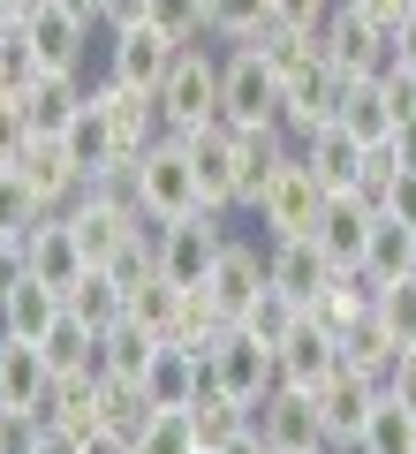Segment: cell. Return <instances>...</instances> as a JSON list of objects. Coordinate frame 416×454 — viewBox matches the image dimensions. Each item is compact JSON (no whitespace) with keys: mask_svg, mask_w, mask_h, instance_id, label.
Instances as JSON below:
<instances>
[{"mask_svg":"<svg viewBox=\"0 0 416 454\" xmlns=\"http://www.w3.org/2000/svg\"><path fill=\"white\" fill-rule=\"evenodd\" d=\"M83 106H91V76H38L31 91H23V114H31L38 137H61Z\"/></svg>","mask_w":416,"mask_h":454,"instance_id":"26","label":"cell"},{"mask_svg":"<svg viewBox=\"0 0 416 454\" xmlns=\"http://www.w3.org/2000/svg\"><path fill=\"white\" fill-rule=\"evenodd\" d=\"M356 273H364L371 288H386V280H416V227L379 212V235H371V250H364V265H356Z\"/></svg>","mask_w":416,"mask_h":454,"instance_id":"29","label":"cell"},{"mask_svg":"<svg viewBox=\"0 0 416 454\" xmlns=\"http://www.w3.org/2000/svg\"><path fill=\"white\" fill-rule=\"evenodd\" d=\"M16 250H23V273L46 280V288H61V295L91 273V258H83V243H76V227H68V212H46V220H38Z\"/></svg>","mask_w":416,"mask_h":454,"instance_id":"13","label":"cell"},{"mask_svg":"<svg viewBox=\"0 0 416 454\" xmlns=\"http://www.w3.org/2000/svg\"><path fill=\"white\" fill-rule=\"evenodd\" d=\"M371 235H379V205H371L364 190H334V197H326V212H318V227H310V243H318L341 273H356V265H364Z\"/></svg>","mask_w":416,"mask_h":454,"instance_id":"11","label":"cell"},{"mask_svg":"<svg viewBox=\"0 0 416 454\" xmlns=\"http://www.w3.org/2000/svg\"><path fill=\"white\" fill-rule=\"evenodd\" d=\"M334 121L356 137V145H386V137H394L386 83H379V76H341V106H334Z\"/></svg>","mask_w":416,"mask_h":454,"instance_id":"24","label":"cell"},{"mask_svg":"<svg viewBox=\"0 0 416 454\" xmlns=\"http://www.w3.org/2000/svg\"><path fill=\"white\" fill-rule=\"evenodd\" d=\"M46 394H53V364L38 340L0 333V409H38L46 417Z\"/></svg>","mask_w":416,"mask_h":454,"instance_id":"19","label":"cell"},{"mask_svg":"<svg viewBox=\"0 0 416 454\" xmlns=\"http://www.w3.org/2000/svg\"><path fill=\"white\" fill-rule=\"evenodd\" d=\"M0 303H8V333H16V340H46L53 325L68 318V295L46 288V280H31V273L8 280V295H0Z\"/></svg>","mask_w":416,"mask_h":454,"instance_id":"23","label":"cell"},{"mask_svg":"<svg viewBox=\"0 0 416 454\" xmlns=\"http://www.w3.org/2000/svg\"><path fill=\"white\" fill-rule=\"evenodd\" d=\"M190 432L205 439V454H235L242 439H250V402H235V394H220V387L205 379L197 402H190Z\"/></svg>","mask_w":416,"mask_h":454,"instance_id":"21","label":"cell"},{"mask_svg":"<svg viewBox=\"0 0 416 454\" xmlns=\"http://www.w3.org/2000/svg\"><path fill=\"white\" fill-rule=\"evenodd\" d=\"M295 152H303V167L318 175V190L334 197V190H364V167H371V145H356L341 121H326V129H310V137H295Z\"/></svg>","mask_w":416,"mask_h":454,"instance_id":"17","label":"cell"},{"mask_svg":"<svg viewBox=\"0 0 416 454\" xmlns=\"http://www.w3.org/2000/svg\"><path fill=\"white\" fill-rule=\"evenodd\" d=\"M272 372H280V387H295V394H318L326 379L341 372V333L334 325H318L303 310V325H295L280 348H272Z\"/></svg>","mask_w":416,"mask_h":454,"instance_id":"15","label":"cell"},{"mask_svg":"<svg viewBox=\"0 0 416 454\" xmlns=\"http://www.w3.org/2000/svg\"><path fill=\"white\" fill-rule=\"evenodd\" d=\"M145 23L160 38H175V46H197V38H205V0H152Z\"/></svg>","mask_w":416,"mask_h":454,"instance_id":"37","label":"cell"},{"mask_svg":"<svg viewBox=\"0 0 416 454\" xmlns=\"http://www.w3.org/2000/svg\"><path fill=\"white\" fill-rule=\"evenodd\" d=\"M334 106H341V68L326 61V53H303V61L280 76V129H288V145L310 137V129H326Z\"/></svg>","mask_w":416,"mask_h":454,"instance_id":"9","label":"cell"},{"mask_svg":"<svg viewBox=\"0 0 416 454\" xmlns=\"http://www.w3.org/2000/svg\"><path fill=\"white\" fill-rule=\"evenodd\" d=\"M68 318L91 325V333H106V325H122V318H129V288L106 273V265H91V273L68 288Z\"/></svg>","mask_w":416,"mask_h":454,"instance_id":"30","label":"cell"},{"mask_svg":"<svg viewBox=\"0 0 416 454\" xmlns=\"http://www.w3.org/2000/svg\"><path fill=\"white\" fill-rule=\"evenodd\" d=\"M197 387H205V356L182 348V340H160V356H152V372H145V387H137V394H145L152 409H190Z\"/></svg>","mask_w":416,"mask_h":454,"instance_id":"20","label":"cell"},{"mask_svg":"<svg viewBox=\"0 0 416 454\" xmlns=\"http://www.w3.org/2000/svg\"><path fill=\"white\" fill-rule=\"evenodd\" d=\"M175 38H160L152 23H137V31H106V46H98V76L114 83H137V91H160L167 68H175Z\"/></svg>","mask_w":416,"mask_h":454,"instance_id":"12","label":"cell"},{"mask_svg":"<svg viewBox=\"0 0 416 454\" xmlns=\"http://www.w3.org/2000/svg\"><path fill=\"white\" fill-rule=\"evenodd\" d=\"M265 273H272V288L288 295V303H303V310H310L326 288H334V273H341V265L326 258V250L310 243V235H288V243H265Z\"/></svg>","mask_w":416,"mask_h":454,"instance_id":"16","label":"cell"},{"mask_svg":"<svg viewBox=\"0 0 416 454\" xmlns=\"http://www.w3.org/2000/svg\"><path fill=\"white\" fill-rule=\"evenodd\" d=\"M310 402H318L326 447H334V454H356V447H364V432H371V417H379V402H386V387H379L371 372H356V364H341Z\"/></svg>","mask_w":416,"mask_h":454,"instance_id":"6","label":"cell"},{"mask_svg":"<svg viewBox=\"0 0 416 454\" xmlns=\"http://www.w3.org/2000/svg\"><path fill=\"white\" fill-rule=\"evenodd\" d=\"M160 121H167V137H197L220 121V46L212 38L175 53V68L160 83Z\"/></svg>","mask_w":416,"mask_h":454,"instance_id":"2","label":"cell"},{"mask_svg":"<svg viewBox=\"0 0 416 454\" xmlns=\"http://www.w3.org/2000/svg\"><path fill=\"white\" fill-rule=\"evenodd\" d=\"M68 16H83V23H98V0H61Z\"/></svg>","mask_w":416,"mask_h":454,"instance_id":"47","label":"cell"},{"mask_svg":"<svg viewBox=\"0 0 416 454\" xmlns=\"http://www.w3.org/2000/svg\"><path fill=\"white\" fill-rule=\"evenodd\" d=\"M182 318H190V288H175V280H160V273L129 288V325H145L152 340H175Z\"/></svg>","mask_w":416,"mask_h":454,"instance_id":"27","label":"cell"},{"mask_svg":"<svg viewBox=\"0 0 416 454\" xmlns=\"http://www.w3.org/2000/svg\"><path fill=\"white\" fill-rule=\"evenodd\" d=\"M152 356H160V340H152L145 325H129V318L98 333V379H106V387H145Z\"/></svg>","mask_w":416,"mask_h":454,"instance_id":"25","label":"cell"},{"mask_svg":"<svg viewBox=\"0 0 416 454\" xmlns=\"http://www.w3.org/2000/svg\"><path fill=\"white\" fill-rule=\"evenodd\" d=\"M334 16H341V0H272V23H280V31H310L318 38Z\"/></svg>","mask_w":416,"mask_h":454,"instance_id":"38","label":"cell"},{"mask_svg":"<svg viewBox=\"0 0 416 454\" xmlns=\"http://www.w3.org/2000/svg\"><path fill=\"white\" fill-rule=\"evenodd\" d=\"M38 454H83V439H68V432H53V424H46V439H38Z\"/></svg>","mask_w":416,"mask_h":454,"instance_id":"46","label":"cell"},{"mask_svg":"<svg viewBox=\"0 0 416 454\" xmlns=\"http://www.w3.org/2000/svg\"><path fill=\"white\" fill-rule=\"evenodd\" d=\"M31 137L38 129H31V114H23V98H0V167H16Z\"/></svg>","mask_w":416,"mask_h":454,"instance_id":"39","label":"cell"},{"mask_svg":"<svg viewBox=\"0 0 416 454\" xmlns=\"http://www.w3.org/2000/svg\"><path fill=\"white\" fill-rule=\"evenodd\" d=\"M371 318L409 348V340H416V280H386V288H371Z\"/></svg>","mask_w":416,"mask_h":454,"instance_id":"33","label":"cell"},{"mask_svg":"<svg viewBox=\"0 0 416 454\" xmlns=\"http://www.w3.org/2000/svg\"><path fill=\"white\" fill-rule=\"evenodd\" d=\"M250 439L265 454H334L326 447V424H318V402L295 387H272L265 402H250Z\"/></svg>","mask_w":416,"mask_h":454,"instance_id":"7","label":"cell"},{"mask_svg":"<svg viewBox=\"0 0 416 454\" xmlns=\"http://www.w3.org/2000/svg\"><path fill=\"white\" fill-rule=\"evenodd\" d=\"M137 454H205V439L190 432V409H160V417L137 432Z\"/></svg>","mask_w":416,"mask_h":454,"instance_id":"34","label":"cell"},{"mask_svg":"<svg viewBox=\"0 0 416 454\" xmlns=\"http://www.w3.org/2000/svg\"><path fill=\"white\" fill-rule=\"evenodd\" d=\"M386 402H401V409L416 417V340H409V348L394 356V379H386Z\"/></svg>","mask_w":416,"mask_h":454,"instance_id":"40","label":"cell"},{"mask_svg":"<svg viewBox=\"0 0 416 454\" xmlns=\"http://www.w3.org/2000/svg\"><path fill=\"white\" fill-rule=\"evenodd\" d=\"M129 167H137L145 220H190V212H205V182H197V160H190L182 137H152Z\"/></svg>","mask_w":416,"mask_h":454,"instance_id":"4","label":"cell"},{"mask_svg":"<svg viewBox=\"0 0 416 454\" xmlns=\"http://www.w3.org/2000/svg\"><path fill=\"white\" fill-rule=\"evenodd\" d=\"M318 212H326V190H318V175L303 167V152H280V167L265 175V190L242 205V220L257 227V243H288V235H310L318 227Z\"/></svg>","mask_w":416,"mask_h":454,"instance_id":"1","label":"cell"},{"mask_svg":"<svg viewBox=\"0 0 416 454\" xmlns=\"http://www.w3.org/2000/svg\"><path fill=\"white\" fill-rule=\"evenodd\" d=\"M318 53L341 68V76H386V68H401V61H394V31L364 23L356 8H341V16L318 31Z\"/></svg>","mask_w":416,"mask_h":454,"instance_id":"14","label":"cell"},{"mask_svg":"<svg viewBox=\"0 0 416 454\" xmlns=\"http://www.w3.org/2000/svg\"><path fill=\"white\" fill-rule=\"evenodd\" d=\"M68 227H76V243H83L91 265H114L129 250V235H137V212H114V205H98V197H76V205H68Z\"/></svg>","mask_w":416,"mask_h":454,"instance_id":"22","label":"cell"},{"mask_svg":"<svg viewBox=\"0 0 416 454\" xmlns=\"http://www.w3.org/2000/svg\"><path fill=\"white\" fill-rule=\"evenodd\" d=\"M265 288H272V273H265V243L235 227V243L220 250V265H212V280H205L197 295H205V303L220 310L227 325H242V310H250V303H257Z\"/></svg>","mask_w":416,"mask_h":454,"instance_id":"10","label":"cell"},{"mask_svg":"<svg viewBox=\"0 0 416 454\" xmlns=\"http://www.w3.org/2000/svg\"><path fill=\"white\" fill-rule=\"evenodd\" d=\"M242 325H250L257 340H272V348H280V340H288L295 325H303V303H288L280 288H265V295H257L250 310H242Z\"/></svg>","mask_w":416,"mask_h":454,"instance_id":"35","label":"cell"},{"mask_svg":"<svg viewBox=\"0 0 416 454\" xmlns=\"http://www.w3.org/2000/svg\"><path fill=\"white\" fill-rule=\"evenodd\" d=\"M220 121L280 129V68L265 61V46H220Z\"/></svg>","mask_w":416,"mask_h":454,"instance_id":"3","label":"cell"},{"mask_svg":"<svg viewBox=\"0 0 416 454\" xmlns=\"http://www.w3.org/2000/svg\"><path fill=\"white\" fill-rule=\"evenodd\" d=\"M61 145H68V160L83 167V182L106 175V167H122V137H114V121H106V106H98V98L61 129Z\"/></svg>","mask_w":416,"mask_h":454,"instance_id":"28","label":"cell"},{"mask_svg":"<svg viewBox=\"0 0 416 454\" xmlns=\"http://www.w3.org/2000/svg\"><path fill=\"white\" fill-rule=\"evenodd\" d=\"M83 454H137V439L106 424V432H91V439H83Z\"/></svg>","mask_w":416,"mask_h":454,"instance_id":"44","label":"cell"},{"mask_svg":"<svg viewBox=\"0 0 416 454\" xmlns=\"http://www.w3.org/2000/svg\"><path fill=\"white\" fill-rule=\"evenodd\" d=\"M341 8H356V16H364V23H379V31H394V23H401V8H409V0H341Z\"/></svg>","mask_w":416,"mask_h":454,"instance_id":"42","label":"cell"},{"mask_svg":"<svg viewBox=\"0 0 416 454\" xmlns=\"http://www.w3.org/2000/svg\"><path fill=\"white\" fill-rule=\"evenodd\" d=\"M46 220V205H38V190L16 175V167H0V243H23L31 227Z\"/></svg>","mask_w":416,"mask_h":454,"instance_id":"32","label":"cell"},{"mask_svg":"<svg viewBox=\"0 0 416 454\" xmlns=\"http://www.w3.org/2000/svg\"><path fill=\"white\" fill-rule=\"evenodd\" d=\"M265 31H272V0H205L212 46H257Z\"/></svg>","mask_w":416,"mask_h":454,"instance_id":"31","label":"cell"},{"mask_svg":"<svg viewBox=\"0 0 416 454\" xmlns=\"http://www.w3.org/2000/svg\"><path fill=\"white\" fill-rule=\"evenodd\" d=\"M205 379L220 394H235V402H265V394L280 387V372H272V340H257L250 325H227V333L205 348Z\"/></svg>","mask_w":416,"mask_h":454,"instance_id":"8","label":"cell"},{"mask_svg":"<svg viewBox=\"0 0 416 454\" xmlns=\"http://www.w3.org/2000/svg\"><path fill=\"white\" fill-rule=\"evenodd\" d=\"M235 243V227H227V212H190V220H160V280H175V288H205L212 265H220V250Z\"/></svg>","mask_w":416,"mask_h":454,"instance_id":"5","label":"cell"},{"mask_svg":"<svg viewBox=\"0 0 416 454\" xmlns=\"http://www.w3.org/2000/svg\"><path fill=\"white\" fill-rule=\"evenodd\" d=\"M16 175L38 190V205H46V212H68V205L83 197V167L68 160L61 137H31V145H23V160H16Z\"/></svg>","mask_w":416,"mask_h":454,"instance_id":"18","label":"cell"},{"mask_svg":"<svg viewBox=\"0 0 416 454\" xmlns=\"http://www.w3.org/2000/svg\"><path fill=\"white\" fill-rule=\"evenodd\" d=\"M394 61H401V68H416V0L401 8V23H394Z\"/></svg>","mask_w":416,"mask_h":454,"instance_id":"43","label":"cell"},{"mask_svg":"<svg viewBox=\"0 0 416 454\" xmlns=\"http://www.w3.org/2000/svg\"><path fill=\"white\" fill-rule=\"evenodd\" d=\"M356 454H416V417L401 402H379V417H371V432H364Z\"/></svg>","mask_w":416,"mask_h":454,"instance_id":"36","label":"cell"},{"mask_svg":"<svg viewBox=\"0 0 416 454\" xmlns=\"http://www.w3.org/2000/svg\"><path fill=\"white\" fill-rule=\"evenodd\" d=\"M152 0H98V31H137Z\"/></svg>","mask_w":416,"mask_h":454,"instance_id":"41","label":"cell"},{"mask_svg":"<svg viewBox=\"0 0 416 454\" xmlns=\"http://www.w3.org/2000/svg\"><path fill=\"white\" fill-rule=\"evenodd\" d=\"M386 145H394V160H401V175H416V121H401V129L386 137Z\"/></svg>","mask_w":416,"mask_h":454,"instance_id":"45","label":"cell"}]
</instances>
